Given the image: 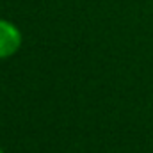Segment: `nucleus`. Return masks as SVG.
<instances>
[{"label":"nucleus","mask_w":153,"mask_h":153,"mask_svg":"<svg viewBox=\"0 0 153 153\" xmlns=\"http://www.w3.org/2000/svg\"><path fill=\"white\" fill-rule=\"evenodd\" d=\"M20 45H22L20 30L13 23L0 20V59L13 55L20 48Z\"/></svg>","instance_id":"nucleus-1"},{"label":"nucleus","mask_w":153,"mask_h":153,"mask_svg":"<svg viewBox=\"0 0 153 153\" xmlns=\"http://www.w3.org/2000/svg\"><path fill=\"white\" fill-rule=\"evenodd\" d=\"M0 153H2V150H0Z\"/></svg>","instance_id":"nucleus-2"}]
</instances>
